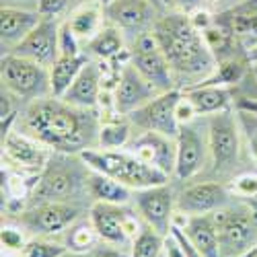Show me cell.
Returning <instances> with one entry per match:
<instances>
[{"label": "cell", "instance_id": "cell-28", "mask_svg": "<svg viewBox=\"0 0 257 257\" xmlns=\"http://www.w3.org/2000/svg\"><path fill=\"white\" fill-rule=\"evenodd\" d=\"M247 62L249 58H228V60H222L216 64L214 68L204 80H200L198 84H216V87H230V84H237L243 80L245 72H247Z\"/></svg>", "mask_w": 257, "mask_h": 257}, {"label": "cell", "instance_id": "cell-20", "mask_svg": "<svg viewBox=\"0 0 257 257\" xmlns=\"http://www.w3.org/2000/svg\"><path fill=\"white\" fill-rule=\"evenodd\" d=\"M41 19H44V15L39 11H25L3 5V9H0V37H3V44L15 48L41 23Z\"/></svg>", "mask_w": 257, "mask_h": 257}, {"label": "cell", "instance_id": "cell-42", "mask_svg": "<svg viewBox=\"0 0 257 257\" xmlns=\"http://www.w3.org/2000/svg\"><path fill=\"white\" fill-rule=\"evenodd\" d=\"M232 15H247V17H257V0H243L241 5L228 9Z\"/></svg>", "mask_w": 257, "mask_h": 257}, {"label": "cell", "instance_id": "cell-39", "mask_svg": "<svg viewBox=\"0 0 257 257\" xmlns=\"http://www.w3.org/2000/svg\"><path fill=\"white\" fill-rule=\"evenodd\" d=\"M68 0H37V11L44 17H58Z\"/></svg>", "mask_w": 257, "mask_h": 257}, {"label": "cell", "instance_id": "cell-53", "mask_svg": "<svg viewBox=\"0 0 257 257\" xmlns=\"http://www.w3.org/2000/svg\"><path fill=\"white\" fill-rule=\"evenodd\" d=\"M161 257H165V255H163V253H161Z\"/></svg>", "mask_w": 257, "mask_h": 257}, {"label": "cell", "instance_id": "cell-3", "mask_svg": "<svg viewBox=\"0 0 257 257\" xmlns=\"http://www.w3.org/2000/svg\"><path fill=\"white\" fill-rule=\"evenodd\" d=\"M82 163L87 165L91 171H99L125 187H130L132 191L155 187V185H165L169 181V175H165L163 171L146 165L140 161L136 155L130 151H101V148H87L84 153H80Z\"/></svg>", "mask_w": 257, "mask_h": 257}, {"label": "cell", "instance_id": "cell-12", "mask_svg": "<svg viewBox=\"0 0 257 257\" xmlns=\"http://www.w3.org/2000/svg\"><path fill=\"white\" fill-rule=\"evenodd\" d=\"M60 25L56 17H44L41 23L21 41L17 44L11 54L29 58L41 66L52 68V64L58 60L60 50H58V41H60Z\"/></svg>", "mask_w": 257, "mask_h": 257}, {"label": "cell", "instance_id": "cell-8", "mask_svg": "<svg viewBox=\"0 0 257 257\" xmlns=\"http://www.w3.org/2000/svg\"><path fill=\"white\" fill-rule=\"evenodd\" d=\"M179 99H181V91L177 89L161 93L153 101L142 105L140 109L132 111L127 115V119L132 121V125L140 127L142 132H159L171 138H177L181 125L175 117V107Z\"/></svg>", "mask_w": 257, "mask_h": 257}, {"label": "cell", "instance_id": "cell-37", "mask_svg": "<svg viewBox=\"0 0 257 257\" xmlns=\"http://www.w3.org/2000/svg\"><path fill=\"white\" fill-rule=\"evenodd\" d=\"M198 115H200V113H198V109H196V105L191 103V101L183 95V91H181V99L177 101V107H175V117H177L179 125L194 123Z\"/></svg>", "mask_w": 257, "mask_h": 257}, {"label": "cell", "instance_id": "cell-30", "mask_svg": "<svg viewBox=\"0 0 257 257\" xmlns=\"http://www.w3.org/2000/svg\"><path fill=\"white\" fill-rule=\"evenodd\" d=\"M163 245H165V237L159 234L155 228L144 226L140 230V234L132 241V251L130 257H161L163 253Z\"/></svg>", "mask_w": 257, "mask_h": 257}, {"label": "cell", "instance_id": "cell-22", "mask_svg": "<svg viewBox=\"0 0 257 257\" xmlns=\"http://www.w3.org/2000/svg\"><path fill=\"white\" fill-rule=\"evenodd\" d=\"M183 95L196 105L200 115H212L224 109H230L234 103L228 87H216V84H191L183 89Z\"/></svg>", "mask_w": 257, "mask_h": 257}, {"label": "cell", "instance_id": "cell-44", "mask_svg": "<svg viewBox=\"0 0 257 257\" xmlns=\"http://www.w3.org/2000/svg\"><path fill=\"white\" fill-rule=\"evenodd\" d=\"M95 257H130V255L119 249H113V247H99L95 251Z\"/></svg>", "mask_w": 257, "mask_h": 257}, {"label": "cell", "instance_id": "cell-2", "mask_svg": "<svg viewBox=\"0 0 257 257\" xmlns=\"http://www.w3.org/2000/svg\"><path fill=\"white\" fill-rule=\"evenodd\" d=\"M151 31L175 74L202 76L204 80L216 68V58L212 56L202 31L194 27L189 15L169 13L155 21Z\"/></svg>", "mask_w": 257, "mask_h": 257}, {"label": "cell", "instance_id": "cell-25", "mask_svg": "<svg viewBox=\"0 0 257 257\" xmlns=\"http://www.w3.org/2000/svg\"><path fill=\"white\" fill-rule=\"evenodd\" d=\"M89 64L87 56H60L50 68V82H52V97H64L72 82L76 80V76L80 74V70Z\"/></svg>", "mask_w": 257, "mask_h": 257}, {"label": "cell", "instance_id": "cell-21", "mask_svg": "<svg viewBox=\"0 0 257 257\" xmlns=\"http://www.w3.org/2000/svg\"><path fill=\"white\" fill-rule=\"evenodd\" d=\"M74 191V175L62 167H46L33 187V198L39 202H64Z\"/></svg>", "mask_w": 257, "mask_h": 257}, {"label": "cell", "instance_id": "cell-18", "mask_svg": "<svg viewBox=\"0 0 257 257\" xmlns=\"http://www.w3.org/2000/svg\"><path fill=\"white\" fill-rule=\"evenodd\" d=\"M228 200L226 187L220 183H196L181 191L177 198V210L189 214V216H198V214H212L220 208H224Z\"/></svg>", "mask_w": 257, "mask_h": 257}, {"label": "cell", "instance_id": "cell-41", "mask_svg": "<svg viewBox=\"0 0 257 257\" xmlns=\"http://www.w3.org/2000/svg\"><path fill=\"white\" fill-rule=\"evenodd\" d=\"M163 255H165V257H185V255H183V249H181V245H179V241H177L171 232L165 237Z\"/></svg>", "mask_w": 257, "mask_h": 257}, {"label": "cell", "instance_id": "cell-26", "mask_svg": "<svg viewBox=\"0 0 257 257\" xmlns=\"http://www.w3.org/2000/svg\"><path fill=\"white\" fill-rule=\"evenodd\" d=\"M87 46H89L91 54L97 56L103 62H115L121 54H125L121 29H117L115 25L101 27V31L89 41Z\"/></svg>", "mask_w": 257, "mask_h": 257}, {"label": "cell", "instance_id": "cell-17", "mask_svg": "<svg viewBox=\"0 0 257 257\" xmlns=\"http://www.w3.org/2000/svg\"><path fill=\"white\" fill-rule=\"evenodd\" d=\"M153 3L151 0H113L103 9V15L109 23L121 31L144 33L146 27L153 23Z\"/></svg>", "mask_w": 257, "mask_h": 257}, {"label": "cell", "instance_id": "cell-36", "mask_svg": "<svg viewBox=\"0 0 257 257\" xmlns=\"http://www.w3.org/2000/svg\"><path fill=\"white\" fill-rule=\"evenodd\" d=\"M161 7L169 9L171 13H181V15H194L196 11L204 9L206 0H159Z\"/></svg>", "mask_w": 257, "mask_h": 257}, {"label": "cell", "instance_id": "cell-4", "mask_svg": "<svg viewBox=\"0 0 257 257\" xmlns=\"http://www.w3.org/2000/svg\"><path fill=\"white\" fill-rule=\"evenodd\" d=\"M222 257H249L257 247V208L239 204L212 212Z\"/></svg>", "mask_w": 257, "mask_h": 257}, {"label": "cell", "instance_id": "cell-7", "mask_svg": "<svg viewBox=\"0 0 257 257\" xmlns=\"http://www.w3.org/2000/svg\"><path fill=\"white\" fill-rule=\"evenodd\" d=\"M130 56H132V64L138 68V72L151 82L159 93H167V91L175 89L173 87L175 72L171 68L169 60L165 58L153 31H144V33L136 35Z\"/></svg>", "mask_w": 257, "mask_h": 257}, {"label": "cell", "instance_id": "cell-16", "mask_svg": "<svg viewBox=\"0 0 257 257\" xmlns=\"http://www.w3.org/2000/svg\"><path fill=\"white\" fill-rule=\"evenodd\" d=\"M127 214L121 206L117 204H105V202H95L91 206V224L95 226L99 241L121 247L130 241L125 232V222H127Z\"/></svg>", "mask_w": 257, "mask_h": 257}, {"label": "cell", "instance_id": "cell-19", "mask_svg": "<svg viewBox=\"0 0 257 257\" xmlns=\"http://www.w3.org/2000/svg\"><path fill=\"white\" fill-rule=\"evenodd\" d=\"M103 68L101 64H95L89 60V64L80 70V74L76 76V80L72 82V87L64 93L66 103L78 107V109H93L99 105L101 93H103Z\"/></svg>", "mask_w": 257, "mask_h": 257}, {"label": "cell", "instance_id": "cell-10", "mask_svg": "<svg viewBox=\"0 0 257 257\" xmlns=\"http://www.w3.org/2000/svg\"><path fill=\"white\" fill-rule=\"evenodd\" d=\"M134 202L140 212L144 222L155 228L159 234L167 237L173 226V216H175V198L171 187L165 185H155L134 191Z\"/></svg>", "mask_w": 257, "mask_h": 257}, {"label": "cell", "instance_id": "cell-29", "mask_svg": "<svg viewBox=\"0 0 257 257\" xmlns=\"http://www.w3.org/2000/svg\"><path fill=\"white\" fill-rule=\"evenodd\" d=\"M68 25L78 41H89L101 31V11L99 7H80L68 19Z\"/></svg>", "mask_w": 257, "mask_h": 257}, {"label": "cell", "instance_id": "cell-35", "mask_svg": "<svg viewBox=\"0 0 257 257\" xmlns=\"http://www.w3.org/2000/svg\"><path fill=\"white\" fill-rule=\"evenodd\" d=\"M230 191H234L241 198H257V175H241L230 183Z\"/></svg>", "mask_w": 257, "mask_h": 257}, {"label": "cell", "instance_id": "cell-40", "mask_svg": "<svg viewBox=\"0 0 257 257\" xmlns=\"http://www.w3.org/2000/svg\"><path fill=\"white\" fill-rule=\"evenodd\" d=\"M189 19H191V23H194V27L198 31H204V29H208V27L214 25V17L208 11H204V9L196 11L194 15H189Z\"/></svg>", "mask_w": 257, "mask_h": 257}, {"label": "cell", "instance_id": "cell-27", "mask_svg": "<svg viewBox=\"0 0 257 257\" xmlns=\"http://www.w3.org/2000/svg\"><path fill=\"white\" fill-rule=\"evenodd\" d=\"M130 119H109V121H103L99 127V136H97V146L101 151H123V148L132 142L130 134H132V127H130Z\"/></svg>", "mask_w": 257, "mask_h": 257}, {"label": "cell", "instance_id": "cell-14", "mask_svg": "<svg viewBox=\"0 0 257 257\" xmlns=\"http://www.w3.org/2000/svg\"><path fill=\"white\" fill-rule=\"evenodd\" d=\"M3 153L23 173H33V175H39L50 161V153L44 144L31 138L29 134L17 130H11L9 134L3 136Z\"/></svg>", "mask_w": 257, "mask_h": 257}, {"label": "cell", "instance_id": "cell-43", "mask_svg": "<svg viewBox=\"0 0 257 257\" xmlns=\"http://www.w3.org/2000/svg\"><path fill=\"white\" fill-rule=\"evenodd\" d=\"M234 109L257 115V97H241V99H237L234 101Z\"/></svg>", "mask_w": 257, "mask_h": 257}, {"label": "cell", "instance_id": "cell-34", "mask_svg": "<svg viewBox=\"0 0 257 257\" xmlns=\"http://www.w3.org/2000/svg\"><path fill=\"white\" fill-rule=\"evenodd\" d=\"M58 50H60V56H78L80 50H78V37L72 33L68 21H64L60 25V41H58ZM58 56V58H60Z\"/></svg>", "mask_w": 257, "mask_h": 257}, {"label": "cell", "instance_id": "cell-23", "mask_svg": "<svg viewBox=\"0 0 257 257\" xmlns=\"http://www.w3.org/2000/svg\"><path fill=\"white\" fill-rule=\"evenodd\" d=\"M183 230L189 237V241L196 245V249L202 253V257H222L220 241H218V228L214 224L212 214L189 216Z\"/></svg>", "mask_w": 257, "mask_h": 257}, {"label": "cell", "instance_id": "cell-6", "mask_svg": "<svg viewBox=\"0 0 257 257\" xmlns=\"http://www.w3.org/2000/svg\"><path fill=\"white\" fill-rule=\"evenodd\" d=\"M241 121L232 109L208 115V151L214 171L224 173L239 161L241 153Z\"/></svg>", "mask_w": 257, "mask_h": 257}, {"label": "cell", "instance_id": "cell-33", "mask_svg": "<svg viewBox=\"0 0 257 257\" xmlns=\"http://www.w3.org/2000/svg\"><path fill=\"white\" fill-rule=\"evenodd\" d=\"M0 243H3V251L21 253L29 241H27V237H25V230L21 228V226L5 224L3 230H0Z\"/></svg>", "mask_w": 257, "mask_h": 257}, {"label": "cell", "instance_id": "cell-46", "mask_svg": "<svg viewBox=\"0 0 257 257\" xmlns=\"http://www.w3.org/2000/svg\"><path fill=\"white\" fill-rule=\"evenodd\" d=\"M3 257H23V253H11V251H3Z\"/></svg>", "mask_w": 257, "mask_h": 257}, {"label": "cell", "instance_id": "cell-45", "mask_svg": "<svg viewBox=\"0 0 257 257\" xmlns=\"http://www.w3.org/2000/svg\"><path fill=\"white\" fill-rule=\"evenodd\" d=\"M245 54H247V58H249V64H251V62H257V41L249 46V50H247Z\"/></svg>", "mask_w": 257, "mask_h": 257}, {"label": "cell", "instance_id": "cell-52", "mask_svg": "<svg viewBox=\"0 0 257 257\" xmlns=\"http://www.w3.org/2000/svg\"><path fill=\"white\" fill-rule=\"evenodd\" d=\"M5 3H9V0H3V5H5Z\"/></svg>", "mask_w": 257, "mask_h": 257}, {"label": "cell", "instance_id": "cell-51", "mask_svg": "<svg viewBox=\"0 0 257 257\" xmlns=\"http://www.w3.org/2000/svg\"><path fill=\"white\" fill-rule=\"evenodd\" d=\"M206 3H216V0H206Z\"/></svg>", "mask_w": 257, "mask_h": 257}, {"label": "cell", "instance_id": "cell-11", "mask_svg": "<svg viewBox=\"0 0 257 257\" xmlns=\"http://www.w3.org/2000/svg\"><path fill=\"white\" fill-rule=\"evenodd\" d=\"M76 218L78 210L66 202H39L21 214V226L37 237H48L72 226Z\"/></svg>", "mask_w": 257, "mask_h": 257}, {"label": "cell", "instance_id": "cell-24", "mask_svg": "<svg viewBox=\"0 0 257 257\" xmlns=\"http://www.w3.org/2000/svg\"><path fill=\"white\" fill-rule=\"evenodd\" d=\"M87 187L89 194L95 202H105V204H117L125 206L132 198V189L119 183L117 179L99 173V171H91L87 177Z\"/></svg>", "mask_w": 257, "mask_h": 257}, {"label": "cell", "instance_id": "cell-9", "mask_svg": "<svg viewBox=\"0 0 257 257\" xmlns=\"http://www.w3.org/2000/svg\"><path fill=\"white\" fill-rule=\"evenodd\" d=\"M157 95L161 93L138 72L132 60L119 68L117 84L113 89V109L117 111V115L127 117L132 111L140 109L148 101H153Z\"/></svg>", "mask_w": 257, "mask_h": 257}, {"label": "cell", "instance_id": "cell-49", "mask_svg": "<svg viewBox=\"0 0 257 257\" xmlns=\"http://www.w3.org/2000/svg\"><path fill=\"white\" fill-rule=\"evenodd\" d=\"M151 3H153L155 7H161V3H159V0H151Z\"/></svg>", "mask_w": 257, "mask_h": 257}, {"label": "cell", "instance_id": "cell-50", "mask_svg": "<svg viewBox=\"0 0 257 257\" xmlns=\"http://www.w3.org/2000/svg\"><path fill=\"white\" fill-rule=\"evenodd\" d=\"M249 257H257V249H253V253H251Z\"/></svg>", "mask_w": 257, "mask_h": 257}, {"label": "cell", "instance_id": "cell-1", "mask_svg": "<svg viewBox=\"0 0 257 257\" xmlns=\"http://www.w3.org/2000/svg\"><path fill=\"white\" fill-rule=\"evenodd\" d=\"M25 134L46 148L66 155H80L97 142L101 123L91 109H78L58 97L31 101L23 113Z\"/></svg>", "mask_w": 257, "mask_h": 257}, {"label": "cell", "instance_id": "cell-15", "mask_svg": "<svg viewBox=\"0 0 257 257\" xmlns=\"http://www.w3.org/2000/svg\"><path fill=\"white\" fill-rule=\"evenodd\" d=\"M208 140L200 134L198 125L185 123L179 127L177 134V165H175V177L177 179H191L196 177L206 165Z\"/></svg>", "mask_w": 257, "mask_h": 257}, {"label": "cell", "instance_id": "cell-32", "mask_svg": "<svg viewBox=\"0 0 257 257\" xmlns=\"http://www.w3.org/2000/svg\"><path fill=\"white\" fill-rule=\"evenodd\" d=\"M21 253L23 257H64L66 247L60 243H50L46 239H31Z\"/></svg>", "mask_w": 257, "mask_h": 257}, {"label": "cell", "instance_id": "cell-5", "mask_svg": "<svg viewBox=\"0 0 257 257\" xmlns=\"http://www.w3.org/2000/svg\"><path fill=\"white\" fill-rule=\"evenodd\" d=\"M0 76H3V87L15 97L27 101L52 97L50 68L29 58L9 52L0 62Z\"/></svg>", "mask_w": 257, "mask_h": 257}, {"label": "cell", "instance_id": "cell-47", "mask_svg": "<svg viewBox=\"0 0 257 257\" xmlns=\"http://www.w3.org/2000/svg\"><path fill=\"white\" fill-rule=\"evenodd\" d=\"M95 3H97L99 7H103V9H105L107 5H111V3H113V0H95Z\"/></svg>", "mask_w": 257, "mask_h": 257}, {"label": "cell", "instance_id": "cell-13", "mask_svg": "<svg viewBox=\"0 0 257 257\" xmlns=\"http://www.w3.org/2000/svg\"><path fill=\"white\" fill-rule=\"evenodd\" d=\"M125 151L136 155L140 161L151 165L165 175H175V165H177V138H171L159 132H142L136 136Z\"/></svg>", "mask_w": 257, "mask_h": 257}, {"label": "cell", "instance_id": "cell-48", "mask_svg": "<svg viewBox=\"0 0 257 257\" xmlns=\"http://www.w3.org/2000/svg\"><path fill=\"white\" fill-rule=\"evenodd\" d=\"M251 70H253V76L257 80V62H251Z\"/></svg>", "mask_w": 257, "mask_h": 257}, {"label": "cell", "instance_id": "cell-38", "mask_svg": "<svg viewBox=\"0 0 257 257\" xmlns=\"http://www.w3.org/2000/svg\"><path fill=\"white\" fill-rule=\"evenodd\" d=\"M237 111V109H234ZM241 127L247 130V138H249V146H251V153L257 159V115H251L247 111H237Z\"/></svg>", "mask_w": 257, "mask_h": 257}, {"label": "cell", "instance_id": "cell-31", "mask_svg": "<svg viewBox=\"0 0 257 257\" xmlns=\"http://www.w3.org/2000/svg\"><path fill=\"white\" fill-rule=\"evenodd\" d=\"M97 239H99V234L93 224H78L72 228L70 237H68V249H72L76 253H84L91 247H95Z\"/></svg>", "mask_w": 257, "mask_h": 257}]
</instances>
